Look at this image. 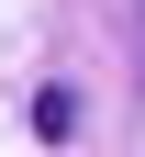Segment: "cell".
Listing matches in <instances>:
<instances>
[{"instance_id":"obj_1","label":"cell","mask_w":145,"mask_h":157,"mask_svg":"<svg viewBox=\"0 0 145 157\" xmlns=\"http://www.w3.org/2000/svg\"><path fill=\"white\" fill-rule=\"evenodd\" d=\"M34 135L67 146V135H78V90H34Z\"/></svg>"}]
</instances>
